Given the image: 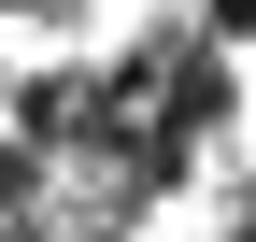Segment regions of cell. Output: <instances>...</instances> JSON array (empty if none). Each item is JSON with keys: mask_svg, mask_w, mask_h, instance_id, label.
I'll use <instances>...</instances> for the list:
<instances>
[{"mask_svg": "<svg viewBox=\"0 0 256 242\" xmlns=\"http://www.w3.org/2000/svg\"><path fill=\"white\" fill-rule=\"evenodd\" d=\"M185 43H214V57H242V43H256V0H200V14H185Z\"/></svg>", "mask_w": 256, "mask_h": 242, "instance_id": "cell-1", "label": "cell"}]
</instances>
